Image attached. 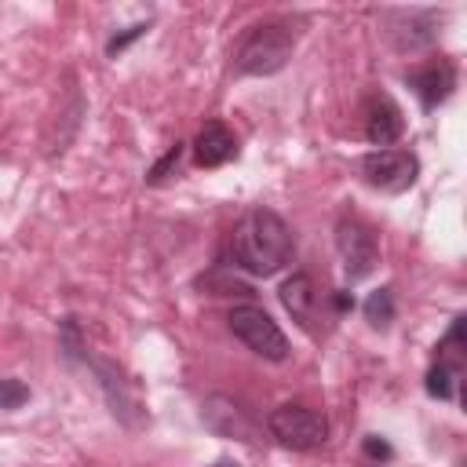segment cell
I'll list each match as a JSON object with an SVG mask.
<instances>
[{
	"label": "cell",
	"mask_w": 467,
	"mask_h": 467,
	"mask_svg": "<svg viewBox=\"0 0 467 467\" xmlns=\"http://www.w3.org/2000/svg\"><path fill=\"white\" fill-rule=\"evenodd\" d=\"M365 452H368V456H376V460H390V445H387V441H379L376 434H368V438H365Z\"/></svg>",
	"instance_id": "e0dca14e"
},
{
	"label": "cell",
	"mask_w": 467,
	"mask_h": 467,
	"mask_svg": "<svg viewBox=\"0 0 467 467\" xmlns=\"http://www.w3.org/2000/svg\"><path fill=\"white\" fill-rule=\"evenodd\" d=\"M277 296H281V306L292 314V321H299V328H306L314 336L317 332V306H321L314 277L310 274H292V277L281 281Z\"/></svg>",
	"instance_id": "9c48e42d"
},
{
	"label": "cell",
	"mask_w": 467,
	"mask_h": 467,
	"mask_svg": "<svg viewBox=\"0 0 467 467\" xmlns=\"http://www.w3.org/2000/svg\"><path fill=\"white\" fill-rule=\"evenodd\" d=\"M146 29H150V22H139V26H128V29L120 33V36H113V40L106 44V55H109V58H117V55H120V51H124V47H128L131 40H139V36H142Z\"/></svg>",
	"instance_id": "2e32d148"
},
{
	"label": "cell",
	"mask_w": 467,
	"mask_h": 467,
	"mask_svg": "<svg viewBox=\"0 0 467 467\" xmlns=\"http://www.w3.org/2000/svg\"><path fill=\"white\" fill-rule=\"evenodd\" d=\"M336 252L343 259V274L347 281H361L376 270L379 263V241H376V230L354 215H343L336 223Z\"/></svg>",
	"instance_id": "5b68a950"
},
{
	"label": "cell",
	"mask_w": 467,
	"mask_h": 467,
	"mask_svg": "<svg viewBox=\"0 0 467 467\" xmlns=\"http://www.w3.org/2000/svg\"><path fill=\"white\" fill-rule=\"evenodd\" d=\"M212 467H241V463H234V460H215Z\"/></svg>",
	"instance_id": "ac0fdd59"
},
{
	"label": "cell",
	"mask_w": 467,
	"mask_h": 467,
	"mask_svg": "<svg viewBox=\"0 0 467 467\" xmlns=\"http://www.w3.org/2000/svg\"><path fill=\"white\" fill-rule=\"evenodd\" d=\"M292 51H296V29L288 22H259L241 36V44L234 51V73L270 77V73L285 69Z\"/></svg>",
	"instance_id": "7a4b0ae2"
},
{
	"label": "cell",
	"mask_w": 467,
	"mask_h": 467,
	"mask_svg": "<svg viewBox=\"0 0 467 467\" xmlns=\"http://www.w3.org/2000/svg\"><path fill=\"white\" fill-rule=\"evenodd\" d=\"M292 230L288 223L270 208H252L230 234V255L234 266H241L252 277H270L292 259Z\"/></svg>",
	"instance_id": "6da1fadb"
},
{
	"label": "cell",
	"mask_w": 467,
	"mask_h": 467,
	"mask_svg": "<svg viewBox=\"0 0 467 467\" xmlns=\"http://www.w3.org/2000/svg\"><path fill=\"white\" fill-rule=\"evenodd\" d=\"M387 22H390L387 36L398 51H420V47L438 40L441 18H438V11H390Z\"/></svg>",
	"instance_id": "ba28073f"
},
{
	"label": "cell",
	"mask_w": 467,
	"mask_h": 467,
	"mask_svg": "<svg viewBox=\"0 0 467 467\" xmlns=\"http://www.w3.org/2000/svg\"><path fill=\"white\" fill-rule=\"evenodd\" d=\"M26 401H29V387L22 379H15V376H4L0 379V409L11 412L18 405H26Z\"/></svg>",
	"instance_id": "5bb4252c"
},
{
	"label": "cell",
	"mask_w": 467,
	"mask_h": 467,
	"mask_svg": "<svg viewBox=\"0 0 467 467\" xmlns=\"http://www.w3.org/2000/svg\"><path fill=\"white\" fill-rule=\"evenodd\" d=\"M365 321L372 328H390L394 321V288H376L368 299H365Z\"/></svg>",
	"instance_id": "4fadbf2b"
},
{
	"label": "cell",
	"mask_w": 467,
	"mask_h": 467,
	"mask_svg": "<svg viewBox=\"0 0 467 467\" xmlns=\"http://www.w3.org/2000/svg\"><path fill=\"white\" fill-rule=\"evenodd\" d=\"M358 175H361L368 186H376V190L401 193V190H409V186L416 182V175H420V161H416V153H409V150H394V146H387V150H372V153H365V157L358 161Z\"/></svg>",
	"instance_id": "8992f818"
},
{
	"label": "cell",
	"mask_w": 467,
	"mask_h": 467,
	"mask_svg": "<svg viewBox=\"0 0 467 467\" xmlns=\"http://www.w3.org/2000/svg\"><path fill=\"white\" fill-rule=\"evenodd\" d=\"M179 157H182V142H175V146H171V150H168V153H164V157L146 171V182H161V179L179 164Z\"/></svg>",
	"instance_id": "9a60e30c"
},
{
	"label": "cell",
	"mask_w": 467,
	"mask_h": 467,
	"mask_svg": "<svg viewBox=\"0 0 467 467\" xmlns=\"http://www.w3.org/2000/svg\"><path fill=\"white\" fill-rule=\"evenodd\" d=\"M456 387H460V361L438 358V365H431V372H427V394L449 401V398H456Z\"/></svg>",
	"instance_id": "7c38bea8"
},
{
	"label": "cell",
	"mask_w": 467,
	"mask_h": 467,
	"mask_svg": "<svg viewBox=\"0 0 467 467\" xmlns=\"http://www.w3.org/2000/svg\"><path fill=\"white\" fill-rule=\"evenodd\" d=\"M266 427L270 434L285 445V449H296V452H310L317 445H325L328 438V420L321 409H310V405H299V401H285L277 405L270 416H266Z\"/></svg>",
	"instance_id": "3957f363"
},
{
	"label": "cell",
	"mask_w": 467,
	"mask_h": 467,
	"mask_svg": "<svg viewBox=\"0 0 467 467\" xmlns=\"http://www.w3.org/2000/svg\"><path fill=\"white\" fill-rule=\"evenodd\" d=\"M361 131L379 150H387L390 142H398L401 131H405V120H401L398 102L390 95H383V91L365 95V102H361Z\"/></svg>",
	"instance_id": "52a82bcc"
},
{
	"label": "cell",
	"mask_w": 467,
	"mask_h": 467,
	"mask_svg": "<svg viewBox=\"0 0 467 467\" xmlns=\"http://www.w3.org/2000/svg\"><path fill=\"white\" fill-rule=\"evenodd\" d=\"M409 88L416 91V99H420L423 109H434V106H441L452 95V88H456V66L449 58L427 62V66H420V69L409 73Z\"/></svg>",
	"instance_id": "30bf717a"
},
{
	"label": "cell",
	"mask_w": 467,
	"mask_h": 467,
	"mask_svg": "<svg viewBox=\"0 0 467 467\" xmlns=\"http://www.w3.org/2000/svg\"><path fill=\"white\" fill-rule=\"evenodd\" d=\"M237 157V139L223 120H208L193 139V161L201 168H219Z\"/></svg>",
	"instance_id": "8fae6325"
},
{
	"label": "cell",
	"mask_w": 467,
	"mask_h": 467,
	"mask_svg": "<svg viewBox=\"0 0 467 467\" xmlns=\"http://www.w3.org/2000/svg\"><path fill=\"white\" fill-rule=\"evenodd\" d=\"M226 321H230V332H234L252 354H259V358H266V361H285V358H288V339H285V332L277 328V321H274L263 306L241 303V306L230 310Z\"/></svg>",
	"instance_id": "277c9868"
}]
</instances>
